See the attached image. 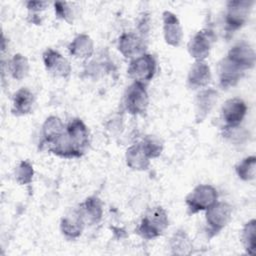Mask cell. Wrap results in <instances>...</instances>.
Wrapping results in <instances>:
<instances>
[{"label": "cell", "instance_id": "7402d4cb", "mask_svg": "<svg viewBox=\"0 0 256 256\" xmlns=\"http://www.w3.org/2000/svg\"><path fill=\"white\" fill-rule=\"evenodd\" d=\"M125 160L129 168L137 171L147 170L150 166V158L146 155L140 142L131 145L126 150Z\"/></svg>", "mask_w": 256, "mask_h": 256}, {"label": "cell", "instance_id": "83f0119b", "mask_svg": "<svg viewBox=\"0 0 256 256\" xmlns=\"http://www.w3.org/2000/svg\"><path fill=\"white\" fill-rule=\"evenodd\" d=\"M34 169L31 163L27 160H22L14 170V177L19 185L30 184L33 180Z\"/></svg>", "mask_w": 256, "mask_h": 256}, {"label": "cell", "instance_id": "5bb4252c", "mask_svg": "<svg viewBox=\"0 0 256 256\" xmlns=\"http://www.w3.org/2000/svg\"><path fill=\"white\" fill-rule=\"evenodd\" d=\"M219 85L222 89H229L235 86L243 77L245 71L230 61L227 57L219 63Z\"/></svg>", "mask_w": 256, "mask_h": 256}, {"label": "cell", "instance_id": "ac0fdd59", "mask_svg": "<svg viewBox=\"0 0 256 256\" xmlns=\"http://www.w3.org/2000/svg\"><path fill=\"white\" fill-rule=\"evenodd\" d=\"M35 104V96L28 88L18 89L12 97L11 112L15 116H25L31 113Z\"/></svg>", "mask_w": 256, "mask_h": 256}, {"label": "cell", "instance_id": "5b68a950", "mask_svg": "<svg viewBox=\"0 0 256 256\" xmlns=\"http://www.w3.org/2000/svg\"><path fill=\"white\" fill-rule=\"evenodd\" d=\"M156 69L157 62L155 57L149 53H144L130 60L127 74L133 82L147 85L153 79Z\"/></svg>", "mask_w": 256, "mask_h": 256}, {"label": "cell", "instance_id": "277c9868", "mask_svg": "<svg viewBox=\"0 0 256 256\" xmlns=\"http://www.w3.org/2000/svg\"><path fill=\"white\" fill-rule=\"evenodd\" d=\"M218 201V192L215 187L209 184H199L185 198L188 213L196 214L205 211Z\"/></svg>", "mask_w": 256, "mask_h": 256}, {"label": "cell", "instance_id": "9a60e30c", "mask_svg": "<svg viewBox=\"0 0 256 256\" xmlns=\"http://www.w3.org/2000/svg\"><path fill=\"white\" fill-rule=\"evenodd\" d=\"M218 99V92L213 88L201 89L195 99V119L202 122L211 112Z\"/></svg>", "mask_w": 256, "mask_h": 256}, {"label": "cell", "instance_id": "7a4b0ae2", "mask_svg": "<svg viewBox=\"0 0 256 256\" xmlns=\"http://www.w3.org/2000/svg\"><path fill=\"white\" fill-rule=\"evenodd\" d=\"M169 225L167 212L161 206L149 208L143 215L137 228V233L146 240L161 236Z\"/></svg>", "mask_w": 256, "mask_h": 256}, {"label": "cell", "instance_id": "603a6c76", "mask_svg": "<svg viewBox=\"0 0 256 256\" xmlns=\"http://www.w3.org/2000/svg\"><path fill=\"white\" fill-rule=\"evenodd\" d=\"M169 248L174 255H189L192 253L193 244L188 234L184 230H177L171 236Z\"/></svg>", "mask_w": 256, "mask_h": 256}, {"label": "cell", "instance_id": "e0dca14e", "mask_svg": "<svg viewBox=\"0 0 256 256\" xmlns=\"http://www.w3.org/2000/svg\"><path fill=\"white\" fill-rule=\"evenodd\" d=\"M85 225L98 224L103 216V204L97 196L86 198L77 208Z\"/></svg>", "mask_w": 256, "mask_h": 256}, {"label": "cell", "instance_id": "6da1fadb", "mask_svg": "<svg viewBox=\"0 0 256 256\" xmlns=\"http://www.w3.org/2000/svg\"><path fill=\"white\" fill-rule=\"evenodd\" d=\"M90 144L89 130L80 118L71 119L63 135L48 147V151L62 158H79Z\"/></svg>", "mask_w": 256, "mask_h": 256}, {"label": "cell", "instance_id": "3957f363", "mask_svg": "<svg viewBox=\"0 0 256 256\" xmlns=\"http://www.w3.org/2000/svg\"><path fill=\"white\" fill-rule=\"evenodd\" d=\"M232 218V206L224 201H217L205 210L206 232L213 237L221 232Z\"/></svg>", "mask_w": 256, "mask_h": 256}, {"label": "cell", "instance_id": "8992f818", "mask_svg": "<svg viewBox=\"0 0 256 256\" xmlns=\"http://www.w3.org/2000/svg\"><path fill=\"white\" fill-rule=\"evenodd\" d=\"M124 109L131 115H142L149 104V96L146 85L132 82L125 90L123 96Z\"/></svg>", "mask_w": 256, "mask_h": 256}, {"label": "cell", "instance_id": "cb8c5ba5", "mask_svg": "<svg viewBox=\"0 0 256 256\" xmlns=\"http://www.w3.org/2000/svg\"><path fill=\"white\" fill-rule=\"evenodd\" d=\"M8 70L15 80L20 81L24 79L29 72L28 59L20 53L15 54L8 63Z\"/></svg>", "mask_w": 256, "mask_h": 256}, {"label": "cell", "instance_id": "30bf717a", "mask_svg": "<svg viewBox=\"0 0 256 256\" xmlns=\"http://www.w3.org/2000/svg\"><path fill=\"white\" fill-rule=\"evenodd\" d=\"M43 63L46 71L54 77L67 78L71 73V65L69 61L58 51L47 48L42 55Z\"/></svg>", "mask_w": 256, "mask_h": 256}, {"label": "cell", "instance_id": "f546056e", "mask_svg": "<svg viewBox=\"0 0 256 256\" xmlns=\"http://www.w3.org/2000/svg\"><path fill=\"white\" fill-rule=\"evenodd\" d=\"M48 6V2L45 1H29L26 2V7L29 11V15L32 17V22L35 24H40L41 20L38 17V14L45 10Z\"/></svg>", "mask_w": 256, "mask_h": 256}, {"label": "cell", "instance_id": "7c38bea8", "mask_svg": "<svg viewBox=\"0 0 256 256\" xmlns=\"http://www.w3.org/2000/svg\"><path fill=\"white\" fill-rule=\"evenodd\" d=\"M226 57L240 68H242L244 71L253 68L255 65V51L252 46L245 41L238 42L232 46Z\"/></svg>", "mask_w": 256, "mask_h": 256}, {"label": "cell", "instance_id": "d4e9b609", "mask_svg": "<svg viewBox=\"0 0 256 256\" xmlns=\"http://www.w3.org/2000/svg\"><path fill=\"white\" fill-rule=\"evenodd\" d=\"M256 221L255 219L249 220L245 223L242 231H241V242L245 251L250 254H255L256 249Z\"/></svg>", "mask_w": 256, "mask_h": 256}, {"label": "cell", "instance_id": "4fadbf2b", "mask_svg": "<svg viewBox=\"0 0 256 256\" xmlns=\"http://www.w3.org/2000/svg\"><path fill=\"white\" fill-rule=\"evenodd\" d=\"M162 20L165 42L172 47H178L183 38V30L178 17L170 11H164Z\"/></svg>", "mask_w": 256, "mask_h": 256}, {"label": "cell", "instance_id": "8fae6325", "mask_svg": "<svg viewBox=\"0 0 256 256\" xmlns=\"http://www.w3.org/2000/svg\"><path fill=\"white\" fill-rule=\"evenodd\" d=\"M247 113V105L240 98H231L224 102L221 107V118L224 127L239 126Z\"/></svg>", "mask_w": 256, "mask_h": 256}, {"label": "cell", "instance_id": "484cf974", "mask_svg": "<svg viewBox=\"0 0 256 256\" xmlns=\"http://www.w3.org/2000/svg\"><path fill=\"white\" fill-rule=\"evenodd\" d=\"M237 176L243 181H251L256 174V157L254 155L242 159L235 167Z\"/></svg>", "mask_w": 256, "mask_h": 256}, {"label": "cell", "instance_id": "9c48e42d", "mask_svg": "<svg viewBox=\"0 0 256 256\" xmlns=\"http://www.w3.org/2000/svg\"><path fill=\"white\" fill-rule=\"evenodd\" d=\"M117 48L125 58L132 60L145 53L146 43L141 35L134 32H124L118 39Z\"/></svg>", "mask_w": 256, "mask_h": 256}, {"label": "cell", "instance_id": "4316f807", "mask_svg": "<svg viewBox=\"0 0 256 256\" xmlns=\"http://www.w3.org/2000/svg\"><path fill=\"white\" fill-rule=\"evenodd\" d=\"M140 143L150 159L159 157L163 151V142L154 135H146Z\"/></svg>", "mask_w": 256, "mask_h": 256}, {"label": "cell", "instance_id": "2e32d148", "mask_svg": "<svg viewBox=\"0 0 256 256\" xmlns=\"http://www.w3.org/2000/svg\"><path fill=\"white\" fill-rule=\"evenodd\" d=\"M211 81L210 67L205 61H195L187 75V85L192 90L204 89Z\"/></svg>", "mask_w": 256, "mask_h": 256}, {"label": "cell", "instance_id": "d6986e66", "mask_svg": "<svg viewBox=\"0 0 256 256\" xmlns=\"http://www.w3.org/2000/svg\"><path fill=\"white\" fill-rule=\"evenodd\" d=\"M85 227V223L77 208L68 212L60 222V230L68 239L78 238Z\"/></svg>", "mask_w": 256, "mask_h": 256}, {"label": "cell", "instance_id": "52a82bcc", "mask_svg": "<svg viewBox=\"0 0 256 256\" xmlns=\"http://www.w3.org/2000/svg\"><path fill=\"white\" fill-rule=\"evenodd\" d=\"M254 1L237 0L226 4L225 24L228 32H234L246 24L252 11Z\"/></svg>", "mask_w": 256, "mask_h": 256}, {"label": "cell", "instance_id": "ffe728a7", "mask_svg": "<svg viewBox=\"0 0 256 256\" xmlns=\"http://www.w3.org/2000/svg\"><path fill=\"white\" fill-rule=\"evenodd\" d=\"M66 126L57 116H49L42 125L41 144L49 147L57 141L65 132Z\"/></svg>", "mask_w": 256, "mask_h": 256}, {"label": "cell", "instance_id": "44dd1931", "mask_svg": "<svg viewBox=\"0 0 256 256\" xmlns=\"http://www.w3.org/2000/svg\"><path fill=\"white\" fill-rule=\"evenodd\" d=\"M68 51L70 55L77 59H88L94 53L93 40L87 34H79L68 45Z\"/></svg>", "mask_w": 256, "mask_h": 256}, {"label": "cell", "instance_id": "f1b7e54d", "mask_svg": "<svg viewBox=\"0 0 256 256\" xmlns=\"http://www.w3.org/2000/svg\"><path fill=\"white\" fill-rule=\"evenodd\" d=\"M54 10H55V15L64 20L65 22L72 24L74 21V10L70 6L69 3L67 2H55L54 3Z\"/></svg>", "mask_w": 256, "mask_h": 256}, {"label": "cell", "instance_id": "ba28073f", "mask_svg": "<svg viewBox=\"0 0 256 256\" xmlns=\"http://www.w3.org/2000/svg\"><path fill=\"white\" fill-rule=\"evenodd\" d=\"M215 41L214 32L205 28L198 31L188 43V52L195 61H204L210 54L212 45Z\"/></svg>", "mask_w": 256, "mask_h": 256}]
</instances>
